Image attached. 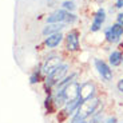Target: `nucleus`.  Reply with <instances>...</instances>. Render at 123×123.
<instances>
[{
    "label": "nucleus",
    "mask_w": 123,
    "mask_h": 123,
    "mask_svg": "<svg viewBox=\"0 0 123 123\" xmlns=\"http://www.w3.org/2000/svg\"><path fill=\"white\" fill-rule=\"evenodd\" d=\"M67 15H68V12L66 9H58V11H55L54 13H51L47 18V23H49V24H54V23H64L66 19H67Z\"/></svg>",
    "instance_id": "10"
},
{
    "label": "nucleus",
    "mask_w": 123,
    "mask_h": 123,
    "mask_svg": "<svg viewBox=\"0 0 123 123\" xmlns=\"http://www.w3.org/2000/svg\"><path fill=\"white\" fill-rule=\"evenodd\" d=\"M39 79H40L39 72H34V74L31 75V78H30V83L31 84H36L37 82H39Z\"/></svg>",
    "instance_id": "20"
},
{
    "label": "nucleus",
    "mask_w": 123,
    "mask_h": 123,
    "mask_svg": "<svg viewBox=\"0 0 123 123\" xmlns=\"http://www.w3.org/2000/svg\"><path fill=\"white\" fill-rule=\"evenodd\" d=\"M67 98H66L64 92L63 91H56V95L55 98H54V103H55V106H58V107H63V106H66V103H67Z\"/></svg>",
    "instance_id": "15"
},
{
    "label": "nucleus",
    "mask_w": 123,
    "mask_h": 123,
    "mask_svg": "<svg viewBox=\"0 0 123 123\" xmlns=\"http://www.w3.org/2000/svg\"><path fill=\"white\" fill-rule=\"evenodd\" d=\"M117 23L123 27V12H120V13H118V15H117Z\"/></svg>",
    "instance_id": "24"
},
{
    "label": "nucleus",
    "mask_w": 123,
    "mask_h": 123,
    "mask_svg": "<svg viewBox=\"0 0 123 123\" xmlns=\"http://www.w3.org/2000/svg\"><path fill=\"white\" fill-rule=\"evenodd\" d=\"M64 27H66L64 23H54V24H49V25H47V27L43 30V35L47 36V35L58 34V32H60Z\"/></svg>",
    "instance_id": "12"
},
{
    "label": "nucleus",
    "mask_w": 123,
    "mask_h": 123,
    "mask_svg": "<svg viewBox=\"0 0 123 123\" xmlns=\"http://www.w3.org/2000/svg\"><path fill=\"white\" fill-rule=\"evenodd\" d=\"M83 103H84V102H83V99L80 98V96L72 99V100H68L67 103H66V106H64V112H66L67 115L75 114V112L78 111V108L83 105Z\"/></svg>",
    "instance_id": "9"
},
{
    "label": "nucleus",
    "mask_w": 123,
    "mask_h": 123,
    "mask_svg": "<svg viewBox=\"0 0 123 123\" xmlns=\"http://www.w3.org/2000/svg\"><path fill=\"white\" fill-rule=\"evenodd\" d=\"M117 88H118V91H119V92H122V94H123V78H122V79L118 80V83H117Z\"/></svg>",
    "instance_id": "23"
},
{
    "label": "nucleus",
    "mask_w": 123,
    "mask_h": 123,
    "mask_svg": "<svg viewBox=\"0 0 123 123\" xmlns=\"http://www.w3.org/2000/svg\"><path fill=\"white\" fill-rule=\"evenodd\" d=\"M108 60H110V64L112 67H118V66L122 64V60H123V55L120 51H112L108 56Z\"/></svg>",
    "instance_id": "13"
},
{
    "label": "nucleus",
    "mask_w": 123,
    "mask_h": 123,
    "mask_svg": "<svg viewBox=\"0 0 123 123\" xmlns=\"http://www.w3.org/2000/svg\"><path fill=\"white\" fill-rule=\"evenodd\" d=\"M115 7H117V8H123V0H118Z\"/></svg>",
    "instance_id": "26"
},
{
    "label": "nucleus",
    "mask_w": 123,
    "mask_h": 123,
    "mask_svg": "<svg viewBox=\"0 0 123 123\" xmlns=\"http://www.w3.org/2000/svg\"><path fill=\"white\" fill-rule=\"evenodd\" d=\"M62 91L64 92L67 100H72V99H75V98L79 96V94H80V83H78L76 80H75V82H72L70 86H67L64 90H62Z\"/></svg>",
    "instance_id": "6"
},
{
    "label": "nucleus",
    "mask_w": 123,
    "mask_h": 123,
    "mask_svg": "<svg viewBox=\"0 0 123 123\" xmlns=\"http://www.w3.org/2000/svg\"><path fill=\"white\" fill-rule=\"evenodd\" d=\"M63 8L67 9V11H74V9L76 8V6H75L74 1H71V0H67V1H64V3H63Z\"/></svg>",
    "instance_id": "19"
},
{
    "label": "nucleus",
    "mask_w": 123,
    "mask_h": 123,
    "mask_svg": "<svg viewBox=\"0 0 123 123\" xmlns=\"http://www.w3.org/2000/svg\"><path fill=\"white\" fill-rule=\"evenodd\" d=\"M95 67L98 70V74L100 75V78L106 82H111L112 80V70L110 68V66L106 63L105 60H102V59H95Z\"/></svg>",
    "instance_id": "3"
},
{
    "label": "nucleus",
    "mask_w": 123,
    "mask_h": 123,
    "mask_svg": "<svg viewBox=\"0 0 123 123\" xmlns=\"http://www.w3.org/2000/svg\"><path fill=\"white\" fill-rule=\"evenodd\" d=\"M76 76H78V75L74 72V74H71L70 76H66L63 80H60V82H59V83L56 84V87H58V91H62V90H64L66 87H67V86H70V84L72 83V82H75Z\"/></svg>",
    "instance_id": "14"
},
{
    "label": "nucleus",
    "mask_w": 123,
    "mask_h": 123,
    "mask_svg": "<svg viewBox=\"0 0 123 123\" xmlns=\"http://www.w3.org/2000/svg\"><path fill=\"white\" fill-rule=\"evenodd\" d=\"M122 63H123V60H122Z\"/></svg>",
    "instance_id": "27"
},
{
    "label": "nucleus",
    "mask_w": 123,
    "mask_h": 123,
    "mask_svg": "<svg viewBox=\"0 0 123 123\" xmlns=\"http://www.w3.org/2000/svg\"><path fill=\"white\" fill-rule=\"evenodd\" d=\"M63 40V35L60 34V32H58V34H52V35H48V37H46V46L48 47V48H55L56 46H59L60 44V42Z\"/></svg>",
    "instance_id": "11"
},
{
    "label": "nucleus",
    "mask_w": 123,
    "mask_h": 123,
    "mask_svg": "<svg viewBox=\"0 0 123 123\" xmlns=\"http://www.w3.org/2000/svg\"><path fill=\"white\" fill-rule=\"evenodd\" d=\"M60 64H62V58L60 56H51V58L47 59V60L44 62V64L42 66V71H43V74L49 75L55 68H58Z\"/></svg>",
    "instance_id": "5"
},
{
    "label": "nucleus",
    "mask_w": 123,
    "mask_h": 123,
    "mask_svg": "<svg viewBox=\"0 0 123 123\" xmlns=\"http://www.w3.org/2000/svg\"><path fill=\"white\" fill-rule=\"evenodd\" d=\"M105 20H106V11L103 8H99L98 11H96L95 16H94V22H92L90 30H91L92 32L99 31V30H100V27H102V24L105 23Z\"/></svg>",
    "instance_id": "8"
},
{
    "label": "nucleus",
    "mask_w": 123,
    "mask_h": 123,
    "mask_svg": "<svg viewBox=\"0 0 123 123\" xmlns=\"http://www.w3.org/2000/svg\"><path fill=\"white\" fill-rule=\"evenodd\" d=\"M52 102H54V98H51V96H48V98L46 99V103H44V106H46V108L51 112L52 111V107H51V105H52Z\"/></svg>",
    "instance_id": "21"
},
{
    "label": "nucleus",
    "mask_w": 123,
    "mask_h": 123,
    "mask_svg": "<svg viewBox=\"0 0 123 123\" xmlns=\"http://www.w3.org/2000/svg\"><path fill=\"white\" fill-rule=\"evenodd\" d=\"M105 36H106V40H107V42H110V43H118V42H119V39H120V37L117 36V35H115L114 32L110 30V28H107V30H106Z\"/></svg>",
    "instance_id": "16"
},
{
    "label": "nucleus",
    "mask_w": 123,
    "mask_h": 123,
    "mask_svg": "<svg viewBox=\"0 0 123 123\" xmlns=\"http://www.w3.org/2000/svg\"><path fill=\"white\" fill-rule=\"evenodd\" d=\"M110 30L112 31V32H114V34L117 35V36H119V37L123 35V27H122L120 24H118V23H115V24L111 25Z\"/></svg>",
    "instance_id": "17"
},
{
    "label": "nucleus",
    "mask_w": 123,
    "mask_h": 123,
    "mask_svg": "<svg viewBox=\"0 0 123 123\" xmlns=\"http://www.w3.org/2000/svg\"><path fill=\"white\" fill-rule=\"evenodd\" d=\"M75 20H76V16L68 12V15H67V19H66V23H74Z\"/></svg>",
    "instance_id": "22"
},
{
    "label": "nucleus",
    "mask_w": 123,
    "mask_h": 123,
    "mask_svg": "<svg viewBox=\"0 0 123 123\" xmlns=\"http://www.w3.org/2000/svg\"><path fill=\"white\" fill-rule=\"evenodd\" d=\"M103 114L102 112H99V114L94 115V117H91V119H90V122L87 123H103Z\"/></svg>",
    "instance_id": "18"
},
{
    "label": "nucleus",
    "mask_w": 123,
    "mask_h": 123,
    "mask_svg": "<svg viewBox=\"0 0 123 123\" xmlns=\"http://www.w3.org/2000/svg\"><path fill=\"white\" fill-rule=\"evenodd\" d=\"M79 96L83 99V102L90 100L95 96V84L92 82H86V83L80 84V94Z\"/></svg>",
    "instance_id": "4"
},
{
    "label": "nucleus",
    "mask_w": 123,
    "mask_h": 123,
    "mask_svg": "<svg viewBox=\"0 0 123 123\" xmlns=\"http://www.w3.org/2000/svg\"><path fill=\"white\" fill-rule=\"evenodd\" d=\"M102 108H103V103L100 102V99L92 98L90 100H86L74 114L71 123H87L86 119L102 112Z\"/></svg>",
    "instance_id": "1"
},
{
    "label": "nucleus",
    "mask_w": 123,
    "mask_h": 123,
    "mask_svg": "<svg viewBox=\"0 0 123 123\" xmlns=\"http://www.w3.org/2000/svg\"><path fill=\"white\" fill-rule=\"evenodd\" d=\"M67 71H68V64H60L58 68H55V70L47 76L46 84L48 87H52V86H55V84H58L60 80H63L66 78Z\"/></svg>",
    "instance_id": "2"
},
{
    "label": "nucleus",
    "mask_w": 123,
    "mask_h": 123,
    "mask_svg": "<svg viewBox=\"0 0 123 123\" xmlns=\"http://www.w3.org/2000/svg\"><path fill=\"white\" fill-rule=\"evenodd\" d=\"M103 123H118V119H117V117H110L106 120H103Z\"/></svg>",
    "instance_id": "25"
},
{
    "label": "nucleus",
    "mask_w": 123,
    "mask_h": 123,
    "mask_svg": "<svg viewBox=\"0 0 123 123\" xmlns=\"http://www.w3.org/2000/svg\"><path fill=\"white\" fill-rule=\"evenodd\" d=\"M68 51H78L79 49V34L78 31H70L66 36Z\"/></svg>",
    "instance_id": "7"
}]
</instances>
